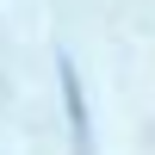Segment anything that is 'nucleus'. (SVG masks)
<instances>
[{"instance_id":"f257e3e1","label":"nucleus","mask_w":155,"mask_h":155,"mask_svg":"<svg viewBox=\"0 0 155 155\" xmlns=\"http://www.w3.org/2000/svg\"><path fill=\"white\" fill-rule=\"evenodd\" d=\"M62 93H68V124H74V149H93L87 143V99H81V81H74V62H62Z\"/></svg>"}]
</instances>
